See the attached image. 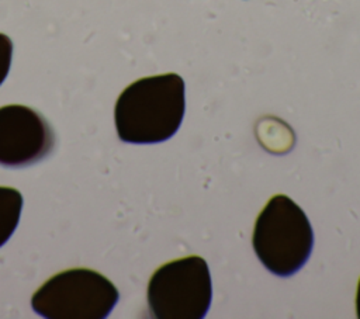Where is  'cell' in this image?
I'll return each mask as SVG.
<instances>
[{"label":"cell","mask_w":360,"mask_h":319,"mask_svg":"<svg viewBox=\"0 0 360 319\" xmlns=\"http://www.w3.org/2000/svg\"><path fill=\"white\" fill-rule=\"evenodd\" d=\"M186 111L184 80L177 73L142 77L118 96L114 121L127 143H159L172 138Z\"/></svg>","instance_id":"cell-1"},{"label":"cell","mask_w":360,"mask_h":319,"mask_svg":"<svg viewBox=\"0 0 360 319\" xmlns=\"http://www.w3.org/2000/svg\"><path fill=\"white\" fill-rule=\"evenodd\" d=\"M252 245L270 273L290 277L309 259L314 232L301 207L290 197L277 194L260 211L253 228Z\"/></svg>","instance_id":"cell-2"},{"label":"cell","mask_w":360,"mask_h":319,"mask_svg":"<svg viewBox=\"0 0 360 319\" xmlns=\"http://www.w3.org/2000/svg\"><path fill=\"white\" fill-rule=\"evenodd\" d=\"M118 298V289L101 273L76 267L45 281L32 295L31 306L46 319H103Z\"/></svg>","instance_id":"cell-3"},{"label":"cell","mask_w":360,"mask_h":319,"mask_svg":"<svg viewBox=\"0 0 360 319\" xmlns=\"http://www.w3.org/2000/svg\"><path fill=\"white\" fill-rule=\"evenodd\" d=\"M148 309L156 319H201L212 299L211 274L200 256L160 266L148 282Z\"/></svg>","instance_id":"cell-4"},{"label":"cell","mask_w":360,"mask_h":319,"mask_svg":"<svg viewBox=\"0 0 360 319\" xmlns=\"http://www.w3.org/2000/svg\"><path fill=\"white\" fill-rule=\"evenodd\" d=\"M53 148V129L41 112L22 104L0 107V166H31Z\"/></svg>","instance_id":"cell-5"},{"label":"cell","mask_w":360,"mask_h":319,"mask_svg":"<svg viewBox=\"0 0 360 319\" xmlns=\"http://www.w3.org/2000/svg\"><path fill=\"white\" fill-rule=\"evenodd\" d=\"M22 209V195L13 187L0 185V247L14 233Z\"/></svg>","instance_id":"cell-6"},{"label":"cell","mask_w":360,"mask_h":319,"mask_svg":"<svg viewBox=\"0 0 360 319\" xmlns=\"http://www.w3.org/2000/svg\"><path fill=\"white\" fill-rule=\"evenodd\" d=\"M11 56H13V42L11 39L0 32V84L8 74L11 66Z\"/></svg>","instance_id":"cell-7"},{"label":"cell","mask_w":360,"mask_h":319,"mask_svg":"<svg viewBox=\"0 0 360 319\" xmlns=\"http://www.w3.org/2000/svg\"><path fill=\"white\" fill-rule=\"evenodd\" d=\"M356 312H357V318L360 319V280L357 284V294H356Z\"/></svg>","instance_id":"cell-8"}]
</instances>
